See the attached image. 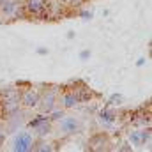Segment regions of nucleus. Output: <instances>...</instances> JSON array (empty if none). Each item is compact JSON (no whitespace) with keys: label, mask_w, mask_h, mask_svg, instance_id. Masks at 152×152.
Here are the masks:
<instances>
[{"label":"nucleus","mask_w":152,"mask_h":152,"mask_svg":"<svg viewBox=\"0 0 152 152\" xmlns=\"http://www.w3.org/2000/svg\"><path fill=\"white\" fill-rule=\"evenodd\" d=\"M25 11L27 14L46 20L50 16V2L48 0H27L25 2Z\"/></svg>","instance_id":"nucleus-1"},{"label":"nucleus","mask_w":152,"mask_h":152,"mask_svg":"<svg viewBox=\"0 0 152 152\" xmlns=\"http://www.w3.org/2000/svg\"><path fill=\"white\" fill-rule=\"evenodd\" d=\"M32 149H34V140H32L30 133H27V131L20 133V134L14 138V142H12V151L28 152V151H32Z\"/></svg>","instance_id":"nucleus-2"},{"label":"nucleus","mask_w":152,"mask_h":152,"mask_svg":"<svg viewBox=\"0 0 152 152\" xmlns=\"http://www.w3.org/2000/svg\"><path fill=\"white\" fill-rule=\"evenodd\" d=\"M58 127L64 134H75V133H78L80 122L75 117H60L58 118Z\"/></svg>","instance_id":"nucleus-3"},{"label":"nucleus","mask_w":152,"mask_h":152,"mask_svg":"<svg viewBox=\"0 0 152 152\" xmlns=\"http://www.w3.org/2000/svg\"><path fill=\"white\" fill-rule=\"evenodd\" d=\"M55 101H57V92H55V88L46 90L44 96L39 97V104H41V108H42L44 113H50V112L55 108Z\"/></svg>","instance_id":"nucleus-4"},{"label":"nucleus","mask_w":152,"mask_h":152,"mask_svg":"<svg viewBox=\"0 0 152 152\" xmlns=\"http://www.w3.org/2000/svg\"><path fill=\"white\" fill-rule=\"evenodd\" d=\"M39 92L37 90H34V88H28V90H25L23 92V96L20 97V103L23 104V106H27V108H36L39 104Z\"/></svg>","instance_id":"nucleus-5"},{"label":"nucleus","mask_w":152,"mask_h":152,"mask_svg":"<svg viewBox=\"0 0 152 152\" xmlns=\"http://www.w3.org/2000/svg\"><path fill=\"white\" fill-rule=\"evenodd\" d=\"M18 7H20L18 0H5L0 5V12H2V16H16L18 14Z\"/></svg>","instance_id":"nucleus-6"},{"label":"nucleus","mask_w":152,"mask_h":152,"mask_svg":"<svg viewBox=\"0 0 152 152\" xmlns=\"http://www.w3.org/2000/svg\"><path fill=\"white\" fill-rule=\"evenodd\" d=\"M60 103H62V106H64V108H73V106H76L80 101H78V96H76L75 90H67V92H64V94H62Z\"/></svg>","instance_id":"nucleus-7"},{"label":"nucleus","mask_w":152,"mask_h":152,"mask_svg":"<svg viewBox=\"0 0 152 152\" xmlns=\"http://www.w3.org/2000/svg\"><path fill=\"white\" fill-rule=\"evenodd\" d=\"M34 131L37 133L39 136H46V134H50V133H51V126H50V120H46V122L39 124L37 127H34Z\"/></svg>","instance_id":"nucleus-8"},{"label":"nucleus","mask_w":152,"mask_h":152,"mask_svg":"<svg viewBox=\"0 0 152 152\" xmlns=\"http://www.w3.org/2000/svg\"><path fill=\"white\" fill-rule=\"evenodd\" d=\"M99 120H101V124L110 126V124H113V122H115V113H113V112H101Z\"/></svg>","instance_id":"nucleus-9"},{"label":"nucleus","mask_w":152,"mask_h":152,"mask_svg":"<svg viewBox=\"0 0 152 152\" xmlns=\"http://www.w3.org/2000/svg\"><path fill=\"white\" fill-rule=\"evenodd\" d=\"M46 120H50V117H44V115H39L37 118H34V120H30V124H28V127H37L39 124H42V122H46Z\"/></svg>","instance_id":"nucleus-10"},{"label":"nucleus","mask_w":152,"mask_h":152,"mask_svg":"<svg viewBox=\"0 0 152 152\" xmlns=\"http://www.w3.org/2000/svg\"><path fill=\"white\" fill-rule=\"evenodd\" d=\"M50 113H51V117H50V118H53V120H58L60 117H64V110H55V108H53Z\"/></svg>","instance_id":"nucleus-11"},{"label":"nucleus","mask_w":152,"mask_h":152,"mask_svg":"<svg viewBox=\"0 0 152 152\" xmlns=\"http://www.w3.org/2000/svg\"><path fill=\"white\" fill-rule=\"evenodd\" d=\"M4 142H5V134H4V133H0V147L4 145Z\"/></svg>","instance_id":"nucleus-12"}]
</instances>
